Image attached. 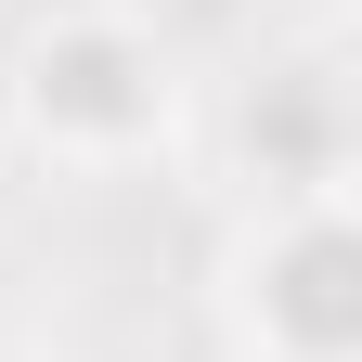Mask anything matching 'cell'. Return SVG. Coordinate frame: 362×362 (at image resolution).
<instances>
[{
  "label": "cell",
  "instance_id": "6da1fadb",
  "mask_svg": "<svg viewBox=\"0 0 362 362\" xmlns=\"http://www.w3.org/2000/svg\"><path fill=\"white\" fill-rule=\"evenodd\" d=\"M26 129L52 156H143L168 129V65L129 13H65L26 52Z\"/></svg>",
  "mask_w": 362,
  "mask_h": 362
},
{
  "label": "cell",
  "instance_id": "7a4b0ae2",
  "mask_svg": "<svg viewBox=\"0 0 362 362\" xmlns=\"http://www.w3.org/2000/svg\"><path fill=\"white\" fill-rule=\"evenodd\" d=\"M246 310H259L272 362H349L362 349V233L337 194H285V220L246 272Z\"/></svg>",
  "mask_w": 362,
  "mask_h": 362
},
{
  "label": "cell",
  "instance_id": "3957f363",
  "mask_svg": "<svg viewBox=\"0 0 362 362\" xmlns=\"http://www.w3.org/2000/svg\"><path fill=\"white\" fill-rule=\"evenodd\" d=\"M246 156L272 168V194H337V78L285 65L246 90Z\"/></svg>",
  "mask_w": 362,
  "mask_h": 362
}]
</instances>
